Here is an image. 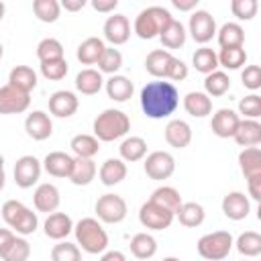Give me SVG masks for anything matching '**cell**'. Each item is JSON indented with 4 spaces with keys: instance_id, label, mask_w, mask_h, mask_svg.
Here are the masks:
<instances>
[{
    "instance_id": "54",
    "label": "cell",
    "mask_w": 261,
    "mask_h": 261,
    "mask_svg": "<svg viewBox=\"0 0 261 261\" xmlns=\"http://www.w3.org/2000/svg\"><path fill=\"white\" fill-rule=\"evenodd\" d=\"M14 232L10 228H0V257L6 253V249L10 247V243L14 241Z\"/></svg>"
},
{
    "instance_id": "62",
    "label": "cell",
    "mask_w": 261,
    "mask_h": 261,
    "mask_svg": "<svg viewBox=\"0 0 261 261\" xmlns=\"http://www.w3.org/2000/svg\"><path fill=\"white\" fill-rule=\"evenodd\" d=\"M163 261H179V259H177V257H165Z\"/></svg>"
},
{
    "instance_id": "51",
    "label": "cell",
    "mask_w": 261,
    "mask_h": 261,
    "mask_svg": "<svg viewBox=\"0 0 261 261\" xmlns=\"http://www.w3.org/2000/svg\"><path fill=\"white\" fill-rule=\"evenodd\" d=\"M241 82L247 90L257 92L261 88V67L259 65H245V69L241 71Z\"/></svg>"
},
{
    "instance_id": "13",
    "label": "cell",
    "mask_w": 261,
    "mask_h": 261,
    "mask_svg": "<svg viewBox=\"0 0 261 261\" xmlns=\"http://www.w3.org/2000/svg\"><path fill=\"white\" fill-rule=\"evenodd\" d=\"M80 98L69 90H57L49 96V112L57 118H69L77 112Z\"/></svg>"
},
{
    "instance_id": "61",
    "label": "cell",
    "mask_w": 261,
    "mask_h": 261,
    "mask_svg": "<svg viewBox=\"0 0 261 261\" xmlns=\"http://www.w3.org/2000/svg\"><path fill=\"white\" fill-rule=\"evenodd\" d=\"M0 169H4V155L0 153Z\"/></svg>"
},
{
    "instance_id": "22",
    "label": "cell",
    "mask_w": 261,
    "mask_h": 261,
    "mask_svg": "<svg viewBox=\"0 0 261 261\" xmlns=\"http://www.w3.org/2000/svg\"><path fill=\"white\" fill-rule=\"evenodd\" d=\"M43 169L53 177H67L69 179L71 169H73V157L63 153V151H51L43 159Z\"/></svg>"
},
{
    "instance_id": "35",
    "label": "cell",
    "mask_w": 261,
    "mask_h": 261,
    "mask_svg": "<svg viewBox=\"0 0 261 261\" xmlns=\"http://www.w3.org/2000/svg\"><path fill=\"white\" fill-rule=\"evenodd\" d=\"M130 253L133 257L141 259V261H149L155 253H157V241L153 234L149 232H137L133 239H130Z\"/></svg>"
},
{
    "instance_id": "21",
    "label": "cell",
    "mask_w": 261,
    "mask_h": 261,
    "mask_svg": "<svg viewBox=\"0 0 261 261\" xmlns=\"http://www.w3.org/2000/svg\"><path fill=\"white\" fill-rule=\"evenodd\" d=\"M43 230L49 239L63 241V239H67L69 232H73V220L65 212H51V214H47V218L43 222Z\"/></svg>"
},
{
    "instance_id": "41",
    "label": "cell",
    "mask_w": 261,
    "mask_h": 261,
    "mask_svg": "<svg viewBox=\"0 0 261 261\" xmlns=\"http://www.w3.org/2000/svg\"><path fill=\"white\" fill-rule=\"evenodd\" d=\"M192 65L196 67V71L208 75L212 71L218 69V57H216V51L210 49V47H200L194 51L192 55Z\"/></svg>"
},
{
    "instance_id": "14",
    "label": "cell",
    "mask_w": 261,
    "mask_h": 261,
    "mask_svg": "<svg viewBox=\"0 0 261 261\" xmlns=\"http://www.w3.org/2000/svg\"><path fill=\"white\" fill-rule=\"evenodd\" d=\"M102 33H104V39L116 47V45H124L130 37V22L124 14H112L106 18L104 27H102Z\"/></svg>"
},
{
    "instance_id": "2",
    "label": "cell",
    "mask_w": 261,
    "mask_h": 261,
    "mask_svg": "<svg viewBox=\"0 0 261 261\" xmlns=\"http://www.w3.org/2000/svg\"><path fill=\"white\" fill-rule=\"evenodd\" d=\"M75 245L80 251H86L90 255H102L108 249V232L104 230L102 222L98 218L86 216L73 224Z\"/></svg>"
},
{
    "instance_id": "28",
    "label": "cell",
    "mask_w": 261,
    "mask_h": 261,
    "mask_svg": "<svg viewBox=\"0 0 261 261\" xmlns=\"http://www.w3.org/2000/svg\"><path fill=\"white\" fill-rule=\"evenodd\" d=\"M186 37H188L186 27H184L179 20H175V18L169 20V22L159 31V41H161V45L165 47V51H167V49H179V47H184Z\"/></svg>"
},
{
    "instance_id": "30",
    "label": "cell",
    "mask_w": 261,
    "mask_h": 261,
    "mask_svg": "<svg viewBox=\"0 0 261 261\" xmlns=\"http://www.w3.org/2000/svg\"><path fill=\"white\" fill-rule=\"evenodd\" d=\"M8 84L14 86L20 92L31 94L37 88V71L33 67H29V65H16L8 73Z\"/></svg>"
},
{
    "instance_id": "46",
    "label": "cell",
    "mask_w": 261,
    "mask_h": 261,
    "mask_svg": "<svg viewBox=\"0 0 261 261\" xmlns=\"http://www.w3.org/2000/svg\"><path fill=\"white\" fill-rule=\"evenodd\" d=\"M29 257H31V245L24 237H14V241L2 255L4 261H29Z\"/></svg>"
},
{
    "instance_id": "48",
    "label": "cell",
    "mask_w": 261,
    "mask_h": 261,
    "mask_svg": "<svg viewBox=\"0 0 261 261\" xmlns=\"http://www.w3.org/2000/svg\"><path fill=\"white\" fill-rule=\"evenodd\" d=\"M67 71H69V65H67L65 57H63V59H55V61H45V63H41V75H43L45 80H51V82L63 80V77L67 75Z\"/></svg>"
},
{
    "instance_id": "10",
    "label": "cell",
    "mask_w": 261,
    "mask_h": 261,
    "mask_svg": "<svg viewBox=\"0 0 261 261\" xmlns=\"http://www.w3.org/2000/svg\"><path fill=\"white\" fill-rule=\"evenodd\" d=\"M43 171V163L35 155H22L14 163V184L22 190L33 188Z\"/></svg>"
},
{
    "instance_id": "59",
    "label": "cell",
    "mask_w": 261,
    "mask_h": 261,
    "mask_svg": "<svg viewBox=\"0 0 261 261\" xmlns=\"http://www.w3.org/2000/svg\"><path fill=\"white\" fill-rule=\"evenodd\" d=\"M4 184H6V173H4V169H0V192L4 190Z\"/></svg>"
},
{
    "instance_id": "56",
    "label": "cell",
    "mask_w": 261,
    "mask_h": 261,
    "mask_svg": "<svg viewBox=\"0 0 261 261\" xmlns=\"http://www.w3.org/2000/svg\"><path fill=\"white\" fill-rule=\"evenodd\" d=\"M59 4H61V8H65L67 12H77V10H82L88 2H86V0H61Z\"/></svg>"
},
{
    "instance_id": "1",
    "label": "cell",
    "mask_w": 261,
    "mask_h": 261,
    "mask_svg": "<svg viewBox=\"0 0 261 261\" xmlns=\"http://www.w3.org/2000/svg\"><path fill=\"white\" fill-rule=\"evenodd\" d=\"M141 108L147 118L161 120L171 116L179 106V92L171 82L155 80L141 90Z\"/></svg>"
},
{
    "instance_id": "12",
    "label": "cell",
    "mask_w": 261,
    "mask_h": 261,
    "mask_svg": "<svg viewBox=\"0 0 261 261\" xmlns=\"http://www.w3.org/2000/svg\"><path fill=\"white\" fill-rule=\"evenodd\" d=\"M31 106V94L6 84L0 88V114H22Z\"/></svg>"
},
{
    "instance_id": "29",
    "label": "cell",
    "mask_w": 261,
    "mask_h": 261,
    "mask_svg": "<svg viewBox=\"0 0 261 261\" xmlns=\"http://www.w3.org/2000/svg\"><path fill=\"white\" fill-rule=\"evenodd\" d=\"M216 39L220 49H234L243 47L245 43V31L239 22H224L220 29H216Z\"/></svg>"
},
{
    "instance_id": "53",
    "label": "cell",
    "mask_w": 261,
    "mask_h": 261,
    "mask_svg": "<svg viewBox=\"0 0 261 261\" xmlns=\"http://www.w3.org/2000/svg\"><path fill=\"white\" fill-rule=\"evenodd\" d=\"M94 10L98 12H112L116 6H118V0H92L90 2Z\"/></svg>"
},
{
    "instance_id": "43",
    "label": "cell",
    "mask_w": 261,
    "mask_h": 261,
    "mask_svg": "<svg viewBox=\"0 0 261 261\" xmlns=\"http://www.w3.org/2000/svg\"><path fill=\"white\" fill-rule=\"evenodd\" d=\"M216 57H218V65H222L224 69H241L247 63V51L243 47L220 49V53H216Z\"/></svg>"
},
{
    "instance_id": "24",
    "label": "cell",
    "mask_w": 261,
    "mask_h": 261,
    "mask_svg": "<svg viewBox=\"0 0 261 261\" xmlns=\"http://www.w3.org/2000/svg\"><path fill=\"white\" fill-rule=\"evenodd\" d=\"M104 90L108 94L110 100L114 102H126L133 98V92H135V86L133 82L126 77V75H110L108 80H104Z\"/></svg>"
},
{
    "instance_id": "6",
    "label": "cell",
    "mask_w": 261,
    "mask_h": 261,
    "mask_svg": "<svg viewBox=\"0 0 261 261\" xmlns=\"http://www.w3.org/2000/svg\"><path fill=\"white\" fill-rule=\"evenodd\" d=\"M232 245H234V239L228 230H214V232H206L198 239L196 251L206 261H222L230 255Z\"/></svg>"
},
{
    "instance_id": "33",
    "label": "cell",
    "mask_w": 261,
    "mask_h": 261,
    "mask_svg": "<svg viewBox=\"0 0 261 261\" xmlns=\"http://www.w3.org/2000/svg\"><path fill=\"white\" fill-rule=\"evenodd\" d=\"M120 159L124 163H135L147 157V141L143 137H126L118 147Z\"/></svg>"
},
{
    "instance_id": "8",
    "label": "cell",
    "mask_w": 261,
    "mask_h": 261,
    "mask_svg": "<svg viewBox=\"0 0 261 261\" xmlns=\"http://www.w3.org/2000/svg\"><path fill=\"white\" fill-rule=\"evenodd\" d=\"M143 169L147 173V177L155 179V181H163L167 177L173 175L175 171V159L169 151H153L145 157Z\"/></svg>"
},
{
    "instance_id": "58",
    "label": "cell",
    "mask_w": 261,
    "mask_h": 261,
    "mask_svg": "<svg viewBox=\"0 0 261 261\" xmlns=\"http://www.w3.org/2000/svg\"><path fill=\"white\" fill-rule=\"evenodd\" d=\"M100 261H126V255L122 251H116V249L114 251H104Z\"/></svg>"
},
{
    "instance_id": "26",
    "label": "cell",
    "mask_w": 261,
    "mask_h": 261,
    "mask_svg": "<svg viewBox=\"0 0 261 261\" xmlns=\"http://www.w3.org/2000/svg\"><path fill=\"white\" fill-rule=\"evenodd\" d=\"M104 49H106V45H104V41L100 37H88L77 45L75 57H77V61L82 65H94V63L100 61Z\"/></svg>"
},
{
    "instance_id": "7",
    "label": "cell",
    "mask_w": 261,
    "mask_h": 261,
    "mask_svg": "<svg viewBox=\"0 0 261 261\" xmlns=\"http://www.w3.org/2000/svg\"><path fill=\"white\" fill-rule=\"evenodd\" d=\"M96 216L100 222H106V224H118L126 218V212H128V206H126V200L118 194H104L96 200Z\"/></svg>"
},
{
    "instance_id": "37",
    "label": "cell",
    "mask_w": 261,
    "mask_h": 261,
    "mask_svg": "<svg viewBox=\"0 0 261 261\" xmlns=\"http://www.w3.org/2000/svg\"><path fill=\"white\" fill-rule=\"evenodd\" d=\"M69 147L73 151L75 157H82V159H94V155H98L100 151V141L94 137V135H75L71 141H69Z\"/></svg>"
},
{
    "instance_id": "47",
    "label": "cell",
    "mask_w": 261,
    "mask_h": 261,
    "mask_svg": "<svg viewBox=\"0 0 261 261\" xmlns=\"http://www.w3.org/2000/svg\"><path fill=\"white\" fill-rule=\"evenodd\" d=\"M51 261H82V251L73 243L59 241L51 249Z\"/></svg>"
},
{
    "instance_id": "20",
    "label": "cell",
    "mask_w": 261,
    "mask_h": 261,
    "mask_svg": "<svg viewBox=\"0 0 261 261\" xmlns=\"http://www.w3.org/2000/svg\"><path fill=\"white\" fill-rule=\"evenodd\" d=\"M222 212L228 220H245L251 212V202L243 192H228L222 198Z\"/></svg>"
},
{
    "instance_id": "60",
    "label": "cell",
    "mask_w": 261,
    "mask_h": 261,
    "mask_svg": "<svg viewBox=\"0 0 261 261\" xmlns=\"http://www.w3.org/2000/svg\"><path fill=\"white\" fill-rule=\"evenodd\" d=\"M4 12H6V6H4V2H0V20L4 18Z\"/></svg>"
},
{
    "instance_id": "23",
    "label": "cell",
    "mask_w": 261,
    "mask_h": 261,
    "mask_svg": "<svg viewBox=\"0 0 261 261\" xmlns=\"http://www.w3.org/2000/svg\"><path fill=\"white\" fill-rule=\"evenodd\" d=\"M126 173H128L126 163H124L120 157H110V159H106V161L100 165V169H98L100 181H102L104 186H108V188L120 184V181L126 177Z\"/></svg>"
},
{
    "instance_id": "25",
    "label": "cell",
    "mask_w": 261,
    "mask_h": 261,
    "mask_svg": "<svg viewBox=\"0 0 261 261\" xmlns=\"http://www.w3.org/2000/svg\"><path fill=\"white\" fill-rule=\"evenodd\" d=\"M232 139L243 149L245 147H257L261 143V124H259V120H249V118L241 120Z\"/></svg>"
},
{
    "instance_id": "38",
    "label": "cell",
    "mask_w": 261,
    "mask_h": 261,
    "mask_svg": "<svg viewBox=\"0 0 261 261\" xmlns=\"http://www.w3.org/2000/svg\"><path fill=\"white\" fill-rule=\"evenodd\" d=\"M151 202H155V204H159V206H163L165 210H169V212H177L179 210V206H181V196H179V192L173 188V186H159L153 194H151V198H149Z\"/></svg>"
},
{
    "instance_id": "42",
    "label": "cell",
    "mask_w": 261,
    "mask_h": 261,
    "mask_svg": "<svg viewBox=\"0 0 261 261\" xmlns=\"http://www.w3.org/2000/svg\"><path fill=\"white\" fill-rule=\"evenodd\" d=\"M33 12L41 22H55L61 14V4L57 0H33Z\"/></svg>"
},
{
    "instance_id": "44",
    "label": "cell",
    "mask_w": 261,
    "mask_h": 261,
    "mask_svg": "<svg viewBox=\"0 0 261 261\" xmlns=\"http://www.w3.org/2000/svg\"><path fill=\"white\" fill-rule=\"evenodd\" d=\"M37 57L41 63L45 61H55V59H63V45L53 39V37H47L43 41H39L37 45Z\"/></svg>"
},
{
    "instance_id": "45",
    "label": "cell",
    "mask_w": 261,
    "mask_h": 261,
    "mask_svg": "<svg viewBox=\"0 0 261 261\" xmlns=\"http://www.w3.org/2000/svg\"><path fill=\"white\" fill-rule=\"evenodd\" d=\"M120 67H122V53L114 47H106L100 61H98V71L108 73V75H116V71Z\"/></svg>"
},
{
    "instance_id": "9",
    "label": "cell",
    "mask_w": 261,
    "mask_h": 261,
    "mask_svg": "<svg viewBox=\"0 0 261 261\" xmlns=\"http://www.w3.org/2000/svg\"><path fill=\"white\" fill-rule=\"evenodd\" d=\"M173 218H175L173 212L165 210L163 206H159V204H155L151 200H147L139 208V222L149 230H165V228L171 226Z\"/></svg>"
},
{
    "instance_id": "15",
    "label": "cell",
    "mask_w": 261,
    "mask_h": 261,
    "mask_svg": "<svg viewBox=\"0 0 261 261\" xmlns=\"http://www.w3.org/2000/svg\"><path fill=\"white\" fill-rule=\"evenodd\" d=\"M239 122H241V116L232 108H220L212 114L210 128L218 139H232Z\"/></svg>"
},
{
    "instance_id": "63",
    "label": "cell",
    "mask_w": 261,
    "mask_h": 261,
    "mask_svg": "<svg viewBox=\"0 0 261 261\" xmlns=\"http://www.w3.org/2000/svg\"><path fill=\"white\" fill-rule=\"evenodd\" d=\"M2 55H4V47H2V43H0V59H2Z\"/></svg>"
},
{
    "instance_id": "11",
    "label": "cell",
    "mask_w": 261,
    "mask_h": 261,
    "mask_svg": "<svg viewBox=\"0 0 261 261\" xmlns=\"http://www.w3.org/2000/svg\"><path fill=\"white\" fill-rule=\"evenodd\" d=\"M188 33L192 35V39L196 43L206 45L216 35V20H214V16L208 10H196V12H192L190 22H188Z\"/></svg>"
},
{
    "instance_id": "18",
    "label": "cell",
    "mask_w": 261,
    "mask_h": 261,
    "mask_svg": "<svg viewBox=\"0 0 261 261\" xmlns=\"http://www.w3.org/2000/svg\"><path fill=\"white\" fill-rule=\"evenodd\" d=\"M59 202H61V194H59L55 184L47 181V184H39L37 186V190L33 194V204H35V208L39 212H47V214L57 212Z\"/></svg>"
},
{
    "instance_id": "49",
    "label": "cell",
    "mask_w": 261,
    "mask_h": 261,
    "mask_svg": "<svg viewBox=\"0 0 261 261\" xmlns=\"http://www.w3.org/2000/svg\"><path fill=\"white\" fill-rule=\"evenodd\" d=\"M257 10H259L257 0H232L230 2V12L239 20H253L257 16Z\"/></svg>"
},
{
    "instance_id": "31",
    "label": "cell",
    "mask_w": 261,
    "mask_h": 261,
    "mask_svg": "<svg viewBox=\"0 0 261 261\" xmlns=\"http://www.w3.org/2000/svg\"><path fill=\"white\" fill-rule=\"evenodd\" d=\"M184 108L194 118H204L212 114V98H208L204 92H188L184 96Z\"/></svg>"
},
{
    "instance_id": "4",
    "label": "cell",
    "mask_w": 261,
    "mask_h": 261,
    "mask_svg": "<svg viewBox=\"0 0 261 261\" xmlns=\"http://www.w3.org/2000/svg\"><path fill=\"white\" fill-rule=\"evenodd\" d=\"M2 218L10 226V230L18 237H29L37 230L39 218L37 212H33L29 206H24L20 200H6L2 204Z\"/></svg>"
},
{
    "instance_id": "55",
    "label": "cell",
    "mask_w": 261,
    "mask_h": 261,
    "mask_svg": "<svg viewBox=\"0 0 261 261\" xmlns=\"http://www.w3.org/2000/svg\"><path fill=\"white\" fill-rule=\"evenodd\" d=\"M247 188H249V196L259 202V200H261V177L247 179Z\"/></svg>"
},
{
    "instance_id": "17",
    "label": "cell",
    "mask_w": 261,
    "mask_h": 261,
    "mask_svg": "<svg viewBox=\"0 0 261 261\" xmlns=\"http://www.w3.org/2000/svg\"><path fill=\"white\" fill-rule=\"evenodd\" d=\"M173 61H175V57H173L169 51H165V49H153V51L145 57V69H147L153 77L169 80Z\"/></svg>"
},
{
    "instance_id": "57",
    "label": "cell",
    "mask_w": 261,
    "mask_h": 261,
    "mask_svg": "<svg viewBox=\"0 0 261 261\" xmlns=\"http://www.w3.org/2000/svg\"><path fill=\"white\" fill-rule=\"evenodd\" d=\"M171 6L181 10V12H190L198 6V0H171Z\"/></svg>"
},
{
    "instance_id": "27",
    "label": "cell",
    "mask_w": 261,
    "mask_h": 261,
    "mask_svg": "<svg viewBox=\"0 0 261 261\" xmlns=\"http://www.w3.org/2000/svg\"><path fill=\"white\" fill-rule=\"evenodd\" d=\"M104 88V77L98 69L86 67L75 75V90L84 96H94Z\"/></svg>"
},
{
    "instance_id": "39",
    "label": "cell",
    "mask_w": 261,
    "mask_h": 261,
    "mask_svg": "<svg viewBox=\"0 0 261 261\" xmlns=\"http://www.w3.org/2000/svg\"><path fill=\"white\" fill-rule=\"evenodd\" d=\"M228 90H230V77L224 71L216 69V71H212L204 77V94L208 98H220Z\"/></svg>"
},
{
    "instance_id": "16",
    "label": "cell",
    "mask_w": 261,
    "mask_h": 261,
    "mask_svg": "<svg viewBox=\"0 0 261 261\" xmlns=\"http://www.w3.org/2000/svg\"><path fill=\"white\" fill-rule=\"evenodd\" d=\"M24 130L33 141H45L53 135V120L43 110H33L24 118Z\"/></svg>"
},
{
    "instance_id": "50",
    "label": "cell",
    "mask_w": 261,
    "mask_h": 261,
    "mask_svg": "<svg viewBox=\"0 0 261 261\" xmlns=\"http://www.w3.org/2000/svg\"><path fill=\"white\" fill-rule=\"evenodd\" d=\"M239 114H243L249 120H257L261 116V96L259 94H249V96L241 98Z\"/></svg>"
},
{
    "instance_id": "40",
    "label": "cell",
    "mask_w": 261,
    "mask_h": 261,
    "mask_svg": "<svg viewBox=\"0 0 261 261\" xmlns=\"http://www.w3.org/2000/svg\"><path fill=\"white\" fill-rule=\"evenodd\" d=\"M232 247H237V251L243 257H249V259L257 257V255H261V234L255 230H245L237 237Z\"/></svg>"
},
{
    "instance_id": "52",
    "label": "cell",
    "mask_w": 261,
    "mask_h": 261,
    "mask_svg": "<svg viewBox=\"0 0 261 261\" xmlns=\"http://www.w3.org/2000/svg\"><path fill=\"white\" fill-rule=\"evenodd\" d=\"M186 77H188V65H186L181 59L175 57L173 67H171V73H169V80H171V82H181V80H186Z\"/></svg>"
},
{
    "instance_id": "32",
    "label": "cell",
    "mask_w": 261,
    "mask_h": 261,
    "mask_svg": "<svg viewBox=\"0 0 261 261\" xmlns=\"http://www.w3.org/2000/svg\"><path fill=\"white\" fill-rule=\"evenodd\" d=\"M239 165L245 179L261 177V151L259 147H245L239 153Z\"/></svg>"
},
{
    "instance_id": "3",
    "label": "cell",
    "mask_w": 261,
    "mask_h": 261,
    "mask_svg": "<svg viewBox=\"0 0 261 261\" xmlns=\"http://www.w3.org/2000/svg\"><path fill=\"white\" fill-rule=\"evenodd\" d=\"M92 130L98 141L112 143V141L122 139L130 130V118L118 108H106L96 116Z\"/></svg>"
},
{
    "instance_id": "19",
    "label": "cell",
    "mask_w": 261,
    "mask_h": 261,
    "mask_svg": "<svg viewBox=\"0 0 261 261\" xmlns=\"http://www.w3.org/2000/svg\"><path fill=\"white\" fill-rule=\"evenodd\" d=\"M163 137L167 141L169 147L173 149H186L190 143H192V126L181 120V118H173L165 124V130H163Z\"/></svg>"
},
{
    "instance_id": "36",
    "label": "cell",
    "mask_w": 261,
    "mask_h": 261,
    "mask_svg": "<svg viewBox=\"0 0 261 261\" xmlns=\"http://www.w3.org/2000/svg\"><path fill=\"white\" fill-rule=\"evenodd\" d=\"M175 216H177V220H179L181 226L196 228V226H200L204 222L206 212H204L202 204H198V202H181V206L175 212Z\"/></svg>"
},
{
    "instance_id": "34",
    "label": "cell",
    "mask_w": 261,
    "mask_h": 261,
    "mask_svg": "<svg viewBox=\"0 0 261 261\" xmlns=\"http://www.w3.org/2000/svg\"><path fill=\"white\" fill-rule=\"evenodd\" d=\"M98 173V167L94 163V159H82V157H73V169L69 175V181L73 186H88L94 181Z\"/></svg>"
},
{
    "instance_id": "5",
    "label": "cell",
    "mask_w": 261,
    "mask_h": 261,
    "mask_svg": "<svg viewBox=\"0 0 261 261\" xmlns=\"http://www.w3.org/2000/svg\"><path fill=\"white\" fill-rule=\"evenodd\" d=\"M173 20L171 12L163 6H149V8H143L137 18H135V24H133V31L137 33L139 39L143 41H151L155 37H159V31L169 22Z\"/></svg>"
}]
</instances>
